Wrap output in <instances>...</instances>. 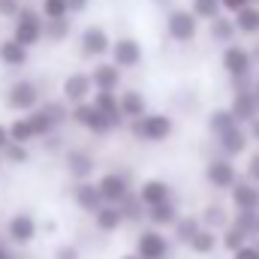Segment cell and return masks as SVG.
Masks as SVG:
<instances>
[{"label":"cell","instance_id":"11","mask_svg":"<svg viewBox=\"0 0 259 259\" xmlns=\"http://www.w3.org/2000/svg\"><path fill=\"white\" fill-rule=\"evenodd\" d=\"M64 169L72 181H94V175H97L100 166H97L94 151H88V148H81V145H66Z\"/></svg>","mask_w":259,"mask_h":259},{"label":"cell","instance_id":"45","mask_svg":"<svg viewBox=\"0 0 259 259\" xmlns=\"http://www.w3.org/2000/svg\"><path fill=\"white\" fill-rule=\"evenodd\" d=\"M21 6H24L21 0H0V18H9V21H12V18L21 12Z\"/></svg>","mask_w":259,"mask_h":259},{"label":"cell","instance_id":"58","mask_svg":"<svg viewBox=\"0 0 259 259\" xmlns=\"http://www.w3.org/2000/svg\"><path fill=\"white\" fill-rule=\"evenodd\" d=\"M3 166H6V163H3V154H0V169H3Z\"/></svg>","mask_w":259,"mask_h":259},{"label":"cell","instance_id":"1","mask_svg":"<svg viewBox=\"0 0 259 259\" xmlns=\"http://www.w3.org/2000/svg\"><path fill=\"white\" fill-rule=\"evenodd\" d=\"M133 142H145V145H163L172 139L175 133V118L166 112H145L142 118L127 124Z\"/></svg>","mask_w":259,"mask_h":259},{"label":"cell","instance_id":"46","mask_svg":"<svg viewBox=\"0 0 259 259\" xmlns=\"http://www.w3.org/2000/svg\"><path fill=\"white\" fill-rule=\"evenodd\" d=\"M232 259H259V244L256 241H247V244H241L235 253H229Z\"/></svg>","mask_w":259,"mask_h":259},{"label":"cell","instance_id":"32","mask_svg":"<svg viewBox=\"0 0 259 259\" xmlns=\"http://www.w3.org/2000/svg\"><path fill=\"white\" fill-rule=\"evenodd\" d=\"M3 163L9 166V169H21V166H30V160H33V154H30V145H21V142H9L3 151Z\"/></svg>","mask_w":259,"mask_h":259},{"label":"cell","instance_id":"4","mask_svg":"<svg viewBox=\"0 0 259 259\" xmlns=\"http://www.w3.org/2000/svg\"><path fill=\"white\" fill-rule=\"evenodd\" d=\"M133 253H139L142 259H169L172 256V235H166V229L142 226L133 238Z\"/></svg>","mask_w":259,"mask_h":259},{"label":"cell","instance_id":"28","mask_svg":"<svg viewBox=\"0 0 259 259\" xmlns=\"http://www.w3.org/2000/svg\"><path fill=\"white\" fill-rule=\"evenodd\" d=\"M193 256H211V253H217L220 250V232L217 229H208V226H202L199 232H196V238L190 241V247H187Z\"/></svg>","mask_w":259,"mask_h":259},{"label":"cell","instance_id":"20","mask_svg":"<svg viewBox=\"0 0 259 259\" xmlns=\"http://www.w3.org/2000/svg\"><path fill=\"white\" fill-rule=\"evenodd\" d=\"M229 205L232 211H259V184L241 175L235 187L229 190Z\"/></svg>","mask_w":259,"mask_h":259},{"label":"cell","instance_id":"10","mask_svg":"<svg viewBox=\"0 0 259 259\" xmlns=\"http://www.w3.org/2000/svg\"><path fill=\"white\" fill-rule=\"evenodd\" d=\"M202 175H205V184H208L211 190H220V193H229V190L235 187V181L241 178L235 160H229V157H223V154L211 157V160L205 163V172H202Z\"/></svg>","mask_w":259,"mask_h":259},{"label":"cell","instance_id":"23","mask_svg":"<svg viewBox=\"0 0 259 259\" xmlns=\"http://www.w3.org/2000/svg\"><path fill=\"white\" fill-rule=\"evenodd\" d=\"M27 61H30V49L27 46H21L12 36L0 39V64L6 66V69H24Z\"/></svg>","mask_w":259,"mask_h":259},{"label":"cell","instance_id":"18","mask_svg":"<svg viewBox=\"0 0 259 259\" xmlns=\"http://www.w3.org/2000/svg\"><path fill=\"white\" fill-rule=\"evenodd\" d=\"M91 81H94V91H112L118 94L124 88V69L112 61H97L91 69Z\"/></svg>","mask_w":259,"mask_h":259},{"label":"cell","instance_id":"27","mask_svg":"<svg viewBox=\"0 0 259 259\" xmlns=\"http://www.w3.org/2000/svg\"><path fill=\"white\" fill-rule=\"evenodd\" d=\"M202 229V217L199 214H181L178 223L169 229L172 235V244H181V247H190V241L196 238V232Z\"/></svg>","mask_w":259,"mask_h":259},{"label":"cell","instance_id":"53","mask_svg":"<svg viewBox=\"0 0 259 259\" xmlns=\"http://www.w3.org/2000/svg\"><path fill=\"white\" fill-rule=\"evenodd\" d=\"M253 94H256V100H259V72L253 75Z\"/></svg>","mask_w":259,"mask_h":259},{"label":"cell","instance_id":"43","mask_svg":"<svg viewBox=\"0 0 259 259\" xmlns=\"http://www.w3.org/2000/svg\"><path fill=\"white\" fill-rule=\"evenodd\" d=\"M52 259H81V247L75 241H61L55 250H52Z\"/></svg>","mask_w":259,"mask_h":259},{"label":"cell","instance_id":"3","mask_svg":"<svg viewBox=\"0 0 259 259\" xmlns=\"http://www.w3.org/2000/svg\"><path fill=\"white\" fill-rule=\"evenodd\" d=\"M39 103H42V91H39V84L30 81V78H15V81L6 88V94H3V106H6L9 112H15V115H27V112H33Z\"/></svg>","mask_w":259,"mask_h":259},{"label":"cell","instance_id":"49","mask_svg":"<svg viewBox=\"0 0 259 259\" xmlns=\"http://www.w3.org/2000/svg\"><path fill=\"white\" fill-rule=\"evenodd\" d=\"M9 142H12V139H9V124H3V121H0V151H3Z\"/></svg>","mask_w":259,"mask_h":259},{"label":"cell","instance_id":"52","mask_svg":"<svg viewBox=\"0 0 259 259\" xmlns=\"http://www.w3.org/2000/svg\"><path fill=\"white\" fill-rule=\"evenodd\" d=\"M0 259H15V253H12L6 244H0Z\"/></svg>","mask_w":259,"mask_h":259},{"label":"cell","instance_id":"61","mask_svg":"<svg viewBox=\"0 0 259 259\" xmlns=\"http://www.w3.org/2000/svg\"><path fill=\"white\" fill-rule=\"evenodd\" d=\"M256 244H259V241H256Z\"/></svg>","mask_w":259,"mask_h":259},{"label":"cell","instance_id":"12","mask_svg":"<svg viewBox=\"0 0 259 259\" xmlns=\"http://www.w3.org/2000/svg\"><path fill=\"white\" fill-rule=\"evenodd\" d=\"M78 52H81V58H88V61H103V58L112 52V36H109V30L100 27V24H88V27L78 33Z\"/></svg>","mask_w":259,"mask_h":259},{"label":"cell","instance_id":"16","mask_svg":"<svg viewBox=\"0 0 259 259\" xmlns=\"http://www.w3.org/2000/svg\"><path fill=\"white\" fill-rule=\"evenodd\" d=\"M72 205H75L81 214L94 217V214L106 205V199L100 193L97 181H75V184H72Z\"/></svg>","mask_w":259,"mask_h":259},{"label":"cell","instance_id":"39","mask_svg":"<svg viewBox=\"0 0 259 259\" xmlns=\"http://www.w3.org/2000/svg\"><path fill=\"white\" fill-rule=\"evenodd\" d=\"M39 12H42L46 21L69 18V3H66V0H39Z\"/></svg>","mask_w":259,"mask_h":259},{"label":"cell","instance_id":"35","mask_svg":"<svg viewBox=\"0 0 259 259\" xmlns=\"http://www.w3.org/2000/svg\"><path fill=\"white\" fill-rule=\"evenodd\" d=\"M72 18V15H69ZM69 18H55V21H46V33H42V39L46 42H52V46H61L69 39V33H72V21Z\"/></svg>","mask_w":259,"mask_h":259},{"label":"cell","instance_id":"54","mask_svg":"<svg viewBox=\"0 0 259 259\" xmlns=\"http://www.w3.org/2000/svg\"><path fill=\"white\" fill-rule=\"evenodd\" d=\"M250 52H253V61H256V66H259V42L253 46V49H250Z\"/></svg>","mask_w":259,"mask_h":259},{"label":"cell","instance_id":"36","mask_svg":"<svg viewBox=\"0 0 259 259\" xmlns=\"http://www.w3.org/2000/svg\"><path fill=\"white\" fill-rule=\"evenodd\" d=\"M247 241H253V238H247V235L232 223V220H229V226H226V229H220V247H223L226 253H235V250H238L241 244H247Z\"/></svg>","mask_w":259,"mask_h":259},{"label":"cell","instance_id":"17","mask_svg":"<svg viewBox=\"0 0 259 259\" xmlns=\"http://www.w3.org/2000/svg\"><path fill=\"white\" fill-rule=\"evenodd\" d=\"M136 196L145 202V208H154V205H163V202L175 199V187L166 178H145V181L136 184Z\"/></svg>","mask_w":259,"mask_h":259},{"label":"cell","instance_id":"22","mask_svg":"<svg viewBox=\"0 0 259 259\" xmlns=\"http://www.w3.org/2000/svg\"><path fill=\"white\" fill-rule=\"evenodd\" d=\"M91 103L112 121V127L115 130H124L127 127V118H124V112H121V103H118V94H112V91H94V97H91Z\"/></svg>","mask_w":259,"mask_h":259},{"label":"cell","instance_id":"21","mask_svg":"<svg viewBox=\"0 0 259 259\" xmlns=\"http://www.w3.org/2000/svg\"><path fill=\"white\" fill-rule=\"evenodd\" d=\"M91 220H94V229H97L100 235H115V232H121V229L127 226L121 205H103Z\"/></svg>","mask_w":259,"mask_h":259},{"label":"cell","instance_id":"33","mask_svg":"<svg viewBox=\"0 0 259 259\" xmlns=\"http://www.w3.org/2000/svg\"><path fill=\"white\" fill-rule=\"evenodd\" d=\"M121 211H124L127 226H142V223L148 220V208H145V202H142L136 193H130L127 199L121 202Z\"/></svg>","mask_w":259,"mask_h":259},{"label":"cell","instance_id":"40","mask_svg":"<svg viewBox=\"0 0 259 259\" xmlns=\"http://www.w3.org/2000/svg\"><path fill=\"white\" fill-rule=\"evenodd\" d=\"M256 214L259 211H232V223H235L247 238H256Z\"/></svg>","mask_w":259,"mask_h":259},{"label":"cell","instance_id":"2","mask_svg":"<svg viewBox=\"0 0 259 259\" xmlns=\"http://www.w3.org/2000/svg\"><path fill=\"white\" fill-rule=\"evenodd\" d=\"M42 33H46V18H42L39 6H21V12L12 18V39L33 49L42 42Z\"/></svg>","mask_w":259,"mask_h":259},{"label":"cell","instance_id":"5","mask_svg":"<svg viewBox=\"0 0 259 259\" xmlns=\"http://www.w3.org/2000/svg\"><path fill=\"white\" fill-rule=\"evenodd\" d=\"M36 235H39V223H36V217H33L30 211H15V214H9L6 229H3V238H6L12 247L27 250V247L36 241Z\"/></svg>","mask_w":259,"mask_h":259},{"label":"cell","instance_id":"19","mask_svg":"<svg viewBox=\"0 0 259 259\" xmlns=\"http://www.w3.org/2000/svg\"><path fill=\"white\" fill-rule=\"evenodd\" d=\"M229 112L235 115L238 124H253L259 118V100L253 94V88H244V91H232V100H229Z\"/></svg>","mask_w":259,"mask_h":259},{"label":"cell","instance_id":"26","mask_svg":"<svg viewBox=\"0 0 259 259\" xmlns=\"http://www.w3.org/2000/svg\"><path fill=\"white\" fill-rule=\"evenodd\" d=\"M118 103H121V112H124L127 124H130V121H136V118H142L145 112H151V109H148L145 94H142V91H136V88H121V91H118Z\"/></svg>","mask_w":259,"mask_h":259},{"label":"cell","instance_id":"30","mask_svg":"<svg viewBox=\"0 0 259 259\" xmlns=\"http://www.w3.org/2000/svg\"><path fill=\"white\" fill-rule=\"evenodd\" d=\"M235 27H238V36H259V6L250 3L244 9H238L235 15Z\"/></svg>","mask_w":259,"mask_h":259},{"label":"cell","instance_id":"57","mask_svg":"<svg viewBox=\"0 0 259 259\" xmlns=\"http://www.w3.org/2000/svg\"><path fill=\"white\" fill-rule=\"evenodd\" d=\"M256 238H259V214H256Z\"/></svg>","mask_w":259,"mask_h":259},{"label":"cell","instance_id":"8","mask_svg":"<svg viewBox=\"0 0 259 259\" xmlns=\"http://www.w3.org/2000/svg\"><path fill=\"white\" fill-rule=\"evenodd\" d=\"M220 66L229 78H253L256 75V61H253V52L247 46H223L220 52Z\"/></svg>","mask_w":259,"mask_h":259},{"label":"cell","instance_id":"34","mask_svg":"<svg viewBox=\"0 0 259 259\" xmlns=\"http://www.w3.org/2000/svg\"><path fill=\"white\" fill-rule=\"evenodd\" d=\"M238 124L235 121V115L229 112V106H220V109H214L211 115H208V121H205V127L211 136H220V133H226V130H232Z\"/></svg>","mask_w":259,"mask_h":259},{"label":"cell","instance_id":"7","mask_svg":"<svg viewBox=\"0 0 259 259\" xmlns=\"http://www.w3.org/2000/svg\"><path fill=\"white\" fill-rule=\"evenodd\" d=\"M97 187L106 199V205H121L130 193H136V184H133V172L130 169H109L97 178Z\"/></svg>","mask_w":259,"mask_h":259},{"label":"cell","instance_id":"15","mask_svg":"<svg viewBox=\"0 0 259 259\" xmlns=\"http://www.w3.org/2000/svg\"><path fill=\"white\" fill-rule=\"evenodd\" d=\"M61 97H64L69 106L88 103V100L94 97V81H91V72H69L64 81H61Z\"/></svg>","mask_w":259,"mask_h":259},{"label":"cell","instance_id":"56","mask_svg":"<svg viewBox=\"0 0 259 259\" xmlns=\"http://www.w3.org/2000/svg\"><path fill=\"white\" fill-rule=\"evenodd\" d=\"M154 3H160V6H166V3H169V0H154Z\"/></svg>","mask_w":259,"mask_h":259},{"label":"cell","instance_id":"44","mask_svg":"<svg viewBox=\"0 0 259 259\" xmlns=\"http://www.w3.org/2000/svg\"><path fill=\"white\" fill-rule=\"evenodd\" d=\"M244 178H250L253 184H259V148L250 151V157H247V163H244Z\"/></svg>","mask_w":259,"mask_h":259},{"label":"cell","instance_id":"51","mask_svg":"<svg viewBox=\"0 0 259 259\" xmlns=\"http://www.w3.org/2000/svg\"><path fill=\"white\" fill-rule=\"evenodd\" d=\"M42 229H46L49 235H55V232H58V223H55V220H46V223H42Z\"/></svg>","mask_w":259,"mask_h":259},{"label":"cell","instance_id":"38","mask_svg":"<svg viewBox=\"0 0 259 259\" xmlns=\"http://www.w3.org/2000/svg\"><path fill=\"white\" fill-rule=\"evenodd\" d=\"M190 9H193V15L199 21H211V18L223 15L220 0H190Z\"/></svg>","mask_w":259,"mask_h":259},{"label":"cell","instance_id":"29","mask_svg":"<svg viewBox=\"0 0 259 259\" xmlns=\"http://www.w3.org/2000/svg\"><path fill=\"white\" fill-rule=\"evenodd\" d=\"M27 121H30V127H33V136H36V142H39V139H46L49 133L61 130V127H58V121L49 115V109H46L42 103H39L33 112H27Z\"/></svg>","mask_w":259,"mask_h":259},{"label":"cell","instance_id":"41","mask_svg":"<svg viewBox=\"0 0 259 259\" xmlns=\"http://www.w3.org/2000/svg\"><path fill=\"white\" fill-rule=\"evenodd\" d=\"M42 106L49 109V115L58 121V127H64V124H69V103H66L64 97H58V100H42Z\"/></svg>","mask_w":259,"mask_h":259},{"label":"cell","instance_id":"48","mask_svg":"<svg viewBox=\"0 0 259 259\" xmlns=\"http://www.w3.org/2000/svg\"><path fill=\"white\" fill-rule=\"evenodd\" d=\"M66 3H69V15H81L91 6V0H66Z\"/></svg>","mask_w":259,"mask_h":259},{"label":"cell","instance_id":"13","mask_svg":"<svg viewBox=\"0 0 259 259\" xmlns=\"http://www.w3.org/2000/svg\"><path fill=\"white\" fill-rule=\"evenodd\" d=\"M250 142H253V139H250V130L244 127V124H235L232 130H226V133L214 136L217 154H223V157H229V160H238L241 154H247Z\"/></svg>","mask_w":259,"mask_h":259},{"label":"cell","instance_id":"60","mask_svg":"<svg viewBox=\"0 0 259 259\" xmlns=\"http://www.w3.org/2000/svg\"><path fill=\"white\" fill-rule=\"evenodd\" d=\"M0 244H3V238H0Z\"/></svg>","mask_w":259,"mask_h":259},{"label":"cell","instance_id":"42","mask_svg":"<svg viewBox=\"0 0 259 259\" xmlns=\"http://www.w3.org/2000/svg\"><path fill=\"white\" fill-rule=\"evenodd\" d=\"M36 145H39L46 154H64V151H66V139H64V133H61V130L49 133V136H46V139H39Z\"/></svg>","mask_w":259,"mask_h":259},{"label":"cell","instance_id":"31","mask_svg":"<svg viewBox=\"0 0 259 259\" xmlns=\"http://www.w3.org/2000/svg\"><path fill=\"white\" fill-rule=\"evenodd\" d=\"M199 217H202V226H208V229H226L229 226V220H232V214L226 211V205H220V202H211V205H205L202 211H199Z\"/></svg>","mask_w":259,"mask_h":259},{"label":"cell","instance_id":"37","mask_svg":"<svg viewBox=\"0 0 259 259\" xmlns=\"http://www.w3.org/2000/svg\"><path fill=\"white\" fill-rule=\"evenodd\" d=\"M9 139H12V142H21V145H33V142H36L27 115H18V118L9 121Z\"/></svg>","mask_w":259,"mask_h":259},{"label":"cell","instance_id":"59","mask_svg":"<svg viewBox=\"0 0 259 259\" xmlns=\"http://www.w3.org/2000/svg\"><path fill=\"white\" fill-rule=\"evenodd\" d=\"M250 3H256V6H259V0H250Z\"/></svg>","mask_w":259,"mask_h":259},{"label":"cell","instance_id":"9","mask_svg":"<svg viewBox=\"0 0 259 259\" xmlns=\"http://www.w3.org/2000/svg\"><path fill=\"white\" fill-rule=\"evenodd\" d=\"M166 36L178 46H190L199 36V18L193 15V9H169L166 12Z\"/></svg>","mask_w":259,"mask_h":259},{"label":"cell","instance_id":"55","mask_svg":"<svg viewBox=\"0 0 259 259\" xmlns=\"http://www.w3.org/2000/svg\"><path fill=\"white\" fill-rule=\"evenodd\" d=\"M118 259H142L139 253H124V256H118Z\"/></svg>","mask_w":259,"mask_h":259},{"label":"cell","instance_id":"25","mask_svg":"<svg viewBox=\"0 0 259 259\" xmlns=\"http://www.w3.org/2000/svg\"><path fill=\"white\" fill-rule=\"evenodd\" d=\"M178 217H181V208H178V202L175 199H169V202H163V205H154V208H148V226H154V229H172L175 223H178Z\"/></svg>","mask_w":259,"mask_h":259},{"label":"cell","instance_id":"14","mask_svg":"<svg viewBox=\"0 0 259 259\" xmlns=\"http://www.w3.org/2000/svg\"><path fill=\"white\" fill-rule=\"evenodd\" d=\"M109 58H112V64H118L121 69H136L145 61V49H142V42L136 36H118V39H112Z\"/></svg>","mask_w":259,"mask_h":259},{"label":"cell","instance_id":"47","mask_svg":"<svg viewBox=\"0 0 259 259\" xmlns=\"http://www.w3.org/2000/svg\"><path fill=\"white\" fill-rule=\"evenodd\" d=\"M220 6H223V12H226V15H235L238 9L250 6V0H220Z\"/></svg>","mask_w":259,"mask_h":259},{"label":"cell","instance_id":"24","mask_svg":"<svg viewBox=\"0 0 259 259\" xmlns=\"http://www.w3.org/2000/svg\"><path fill=\"white\" fill-rule=\"evenodd\" d=\"M208 36H211V42L214 46H232L235 39H238V27H235V18L232 15H217V18H211L208 21Z\"/></svg>","mask_w":259,"mask_h":259},{"label":"cell","instance_id":"6","mask_svg":"<svg viewBox=\"0 0 259 259\" xmlns=\"http://www.w3.org/2000/svg\"><path fill=\"white\" fill-rule=\"evenodd\" d=\"M69 121L75 124L78 130H84V133H91V136H97V139H106V136H112L115 127H112V121L88 100V103H78V106H72L69 109Z\"/></svg>","mask_w":259,"mask_h":259},{"label":"cell","instance_id":"50","mask_svg":"<svg viewBox=\"0 0 259 259\" xmlns=\"http://www.w3.org/2000/svg\"><path fill=\"white\" fill-rule=\"evenodd\" d=\"M247 130H250V139L256 142V148H259V118L253 121V124H247Z\"/></svg>","mask_w":259,"mask_h":259}]
</instances>
